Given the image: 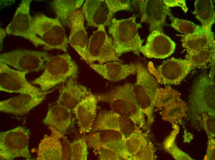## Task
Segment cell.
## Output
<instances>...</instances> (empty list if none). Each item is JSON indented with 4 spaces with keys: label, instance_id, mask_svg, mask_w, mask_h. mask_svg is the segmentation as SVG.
<instances>
[{
    "label": "cell",
    "instance_id": "cell-1",
    "mask_svg": "<svg viewBox=\"0 0 215 160\" xmlns=\"http://www.w3.org/2000/svg\"><path fill=\"white\" fill-rule=\"evenodd\" d=\"M96 96L98 101L109 104L112 111L130 118L140 128L146 129L145 114L137 102L132 84L126 83Z\"/></svg>",
    "mask_w": 215,
    "mask_h": 160
},
{
    "label": "cell",
    "instance_id": "cell-2",
    "mask_svg": "<svg viewBox=\"0 0 215 160\" xmlns=\"http://www.w3.org/2000/svg\"><path fill=\"white\" fill-rule=\"evenodd\" d=\"M136 16L127 18H113L108 33L113 41V47L119 57L124 53L132 52L139 55L144 42L139 34L141 24L136 22Z\"/></svg>",
    "mask_w": 215,
    "mask_h": 160
},
{
    "label": "cell",
    "instance_id": "cell-3",
    "mask_svg": "<svg viewBox=\"0 0 215 160\" xmlns=\"http://www.w3.org/2000/svg\"><path fill=\"white\" fill-rule=\"evenodd\" d=\"M44 71L30 83L38 85L43 92L48 91L70 78H77V65L68 53L50 57L46 62Z\"/></svg>",
    "mask_w": 215,
    "mask_h": 160
},
{
    "label": "cell",
    "instance_id": "cell-4",
    "mask_svg": "<svg viewBox=\"0 0 215 160\" xmlns=\"http://www.w3.org/2000/svg\"><path fill=\"white\" fill-rule=\"evenodd\" d=\"M31 22L34 32L44 42V50L57 49L67 52L68 38L63 25L57 18L40 14L31 17Z\"/></svg>",
    "mask_w": 215,
    "mask_h": 160
},
{
    "label": "cell",
    "instance_id": "cell-5",
    "mask_svg": "<svg viewBox=\"0 0 215 160\" xmlns=\"http://www.w3.org/2000/svg\"><path fill=\"white\" fill-rule=\"evenodd\" d=\"M136 82L133 91L137 102L150 124L153 119L154 98L159 88L157 81L148 70L140 63H137Z\"/></svg>",
    "mask_w": 215,
    "mask_h": 160
},
{
    "label": "cell",
    "instance_id": "cell-6",
    "mask_svg": "<svg viewBox=\"0 0 215 160\" xmlns=\"http://www.w3.org/2000/svg\"><path fill=\"white\" fill-rule=\"evenodd\" d=\"M29 137V130L21 126L0 132V160H13L19 157L31 160Z\"/></svg>",
    "mask_w": 215,
    "mask_h": 160
},
{
    "label": "cell",
    "instance_id": "cell-7",
    "mask_svg": "<svg viewBox=\"0 0 215 160\" xmlns=\"http://www.w3.org/2000/svg\"><path fill=\"white\" fill-rule=\"evenodd\" d=\"M87 51L88 64L95 61L100 64L112 61L123 62L115 53L112 39L103 25L99 26L90 37Z\"/></svg>",
    "mask_w": 215,
    "mask_h": 160
},
{
    "label": "cell",
    "instance_id": "cell-8",
    "mask_svg": "<svg viewBox=\"0 0 215 160\" xmlns=\"http://www.w3.org/2000/svg\"><path fill=\"white\" fill-rule=\"evenodd\" d=\"M50 57L44 51L17 50L1 54L0 62L20 70L36 72L44 69Z\"/></svg>",
    "mask_w": 215,
    "mask_h": 160
},
{
    "label": "cell",
    "instance_id": "cell-9",
    "mask_svg": "<svg viewBox=\"0 0 215 160\" xmlns=\"http://www.w3.org/2000/svg\"><path fill=\"white\" fill-rule=\"evenodd\" d=\"M193 69L187 60L174 58L164 61L156 68L151 62L148 64V70L157 82L165 85L179 84Z\"/></svg>",
    "mask_w": 215,
    "mask_h": 160
},
{
    "label": "cell",
    "instance_id": "cell-10",
    "mask_svg": "<svg viewBox=\"0 0 215 160\" xmlns=\"http://www.w3.org/2000/svg\"><path fill=\"white\" fill-rule=\"evenodd\" d=\"M28 71L16 70L0 62V91L34 95H46L52 91L43 92L40 88L28 82L26 78Z\"/></svg>",
    "mask_w": 215,
    "mask_h": 160
},
{
    "label": "cell",
    "instance_id": "cell-11",
    "mask_svg": "<svg viewBox=\"0 0 215 160\" xmlns=\"http://www.w3.org/2000/svg\"><path fill=\"white\" fill-rule=\"evenodd\" d=\"M51 135H45L38 146L37 160H71L70 143L54 128L48 127Z\"/></svg>",
    "mask_w": 215,
    "mask_h": 160
},
{
    "label": "cell",
    "instance_id": "cell-12",
    "mask_svg": "<svg viewBox=\"0 0 215 160\" xmlns=\"http://www.w3.org/2000/svg\"><path fill=\"white\" fill-rule=\"evenodd\" d=\"M31 0L21 1L11 22L6 30L9 34L21 36L28 40L36 47L45 45L44 42L34 32L29 14Z\"/></svg>",
    "mask_w": 215,
    "mask_h": 160
},
{
    "label": "cell",
    "instance_id": "cell-13",
    "mask_svg": "<svg viewBox=\"0 0 215 160\" xmlns=\"http://www.w3.org/2000/svg\"><path fill=\"white\" fill-rule=\"evenodd\" d=\"M141 14V22L149 26L150 32L154 30L162 31L167 16L172 15L170 8L164 0H137Z\"/></svg>",
    "mask_w": 215,
    "mask_h": 160
},
{
    "label": "cell",
    "instance_id": "cell-14",
    "mask_svg": "<svg viewBox=\"0 0 215 160\" xmlns=\"http://www.w3.org/2000/svg\"><path fill=\"white\" fill-rule=\"evenodd\" d=\"M191 102L192 108L196 111L214 113L215 83L208 76L202 75L194 83Z\"/></svg>",
    "mask_w": 215,
    "mask_h": 160
},
{
    "label": "cell",
    "instance_id": "cell-15",
    "mask_svg": "<svg viewBox=\"0 0 215 160\" xmlns=\"http://www.w3.org/2000/svg\"><path fill=\"white\" fill-rule=\"evenodd\" d=\"M140 129L130 118L112 110H105L99 114L92 129L93 132L104 130L117 131L126 138Z\"/></svg>",
    "mask_w": 215,
    "mask_h": 160
},
{
    "label": "cell",
    "instance_id": "cell-16",
    "mask_svg": "<svg viewBox=\"0 0 215 160\" xmlns=\"http://www.w3.org/2000/svg\"><path fill=\"white\" fill-rule=\"evenodd\" d=\"M175 42L162 32L153 30L148 35L145 44L140 49V52L149 58L164 59L175 51Z\"/></svg>",
    "mask_w": 215,
    "mask_h": 160
},
{
    "label": "cell",
    "instance_id": "cell-17",
    "mask_svg": "<svg viewBox=\"0 0 215 160\" xmlns=\"http://www.w3.org/2000/svg\"><path fill=\"white\" fill-rule=\"evenodd\" d=\"M85 19L82 9L77 10L70 16V31L68 40L71 46L87 63L88 40L84 26Z\"/></svg>",
    "mask_w": 215,
    "mask_h": 160
},
{
    "label": "cell",
    "instance_id": "cell-18",
    "mask_svg": "<svg viewBox=\"0 0 215 160\" xmlns=\"http://www.w3.org/2000/svg\"><path fill=\"white\" fill-rule=\"evenodd\" d=\"M85 138L88 146L94 150L102 148L112 151L123 158V142L126 138L120 132L104 130L94 132Z\"/></svg>",
    "mask_w": 215,
    "mask_h": 160
},
{
    "label": "cell",
    "instance_id": "cell-19",
    "mask_svg": "<svg viewBox=\"0 0 215 160\" xmlns=\"http://www.w3.org/2000/svg\"><path fill=\"white\" fill-rule=\"evenodd\" d=\"M98 102L96 95L91 93L83 98L72 110L80 134L88 133L92 129L96 115Z\"/></svg>",
    "mask_w": 215,
    "mask_h": 160
},
{
    "label": "cell",
    "instance_id": "cell-20",
    "mask_svg": "<svg viewBox=\"0 0 215 160\" xmlns=\"http://www.w3.org/2000/svg\"><path fill=\"white\" fill-rule=\"evenodd\" d=\"M87 26H109L113 15L109 12L105 0H86L82 8Z\"/></svg>",
    "mask_w": 215,
    "mask_h": 160
},
{
    "label": "cell",
    "instance_id": "cell-21",
    "mask_svg": "<svg viewBox=\"0 0 215 160\" xmlns=\"http://www.w3.org/2000/svg\"><path fill=\"white\" fill-rule=\"evenodd\" d=\"M90 66L104 78L112 82L124 80L129 76L136 74L137 63L124 64L118 61H112L102 64L92 63Z\"/></svg>",
    "mask_w": 215,
    "mask_h": 160
},
{
    "label": "cell",
    "instance_id": "cell-22",
    "mask_svg": "<svg viewBox=\"0 0 215 160\" xmlns=\"http://www.w3.org/2000/svg\"><path fill=\"white\" fill-rule=\"evenodd\" d=\"M46 95L21 94L1 101L0 110L17 115H24L40 103Z\"/></svg>",
    "mask_w": 215,
    "mask_h": 160
},
{
    "label": "cell",
    "instance_id": "cell-23",
    "mask_svg": "<svg viewBox=\"0 0 215 160\" xmlns=\"http://www.w3.org/2000/svg\"><path fill=\"white\" fill-rule=\"evenodd\" d=\"M91 93L85 86L70 78L60 90L57 103L66 107L71 111L80 101Z\"/></svg>",
    "mask_w": 215,
    "mask_h": 160
},
{
    "label": "cell",
    "instance_id": "cell-24",
    "mask_svg": "<svg viewBox=\"0 0 215 160\" xmlns=\"http://www.w3.org/2000/svg\"><path fill=\"white\" fill-rule=\"evenodd\" d=\"M43 122L64 134L72 122L71 111L64 106L57 103L49 108Z\"/></svg>",
    "mask_w": 215,
    "mask_h": 160
},
{
    "label": "cell",
    "instance_id": "cell-25",
    "mask_svg": "<svg viewBox=\"0 0 215 160\" xmlns=\"http://www.w3.org/2000/svg\"><path fill=\"white\" fill-rule=\"evenodd\" d=\"M181 37L182 47L187 51L204 48L215 50V41L214 33L204 31L195 34H177Z\"/></svg>",
    "mask_w": 215,
    "mask_h": 160
},
{
    "label": "cell",
    "instance_id": "cell-26",
    "mask_svg": "<svg viewBox=\"0 0 215 160\" xmlns=\"http://www.w3.org/2000/svg\"><path fill=\"white\" fill-rule=\"evenodd\" d=\"M193 14L201 24L203 30L210 31L215 23V12L213 2L210 0H197L194 3Z\"/></svg>",
    "mask_w": 215,
    "mask_h": 160
},
{
    "label": "cell",
    "instance_id": "cell-27",
    "mask_svg": "<svg viewBox=\"0 0 215 160\" xmlns=\"http://www.w3.org/2000/svg\"><path fill=\"white\" fill-rule=\"evenodd\" d=\"M84 0H55L51 3L52 6L57 16L62 25L70 28V16L79 9Z\"/></svg>",
    "mask_w": 215,
    "mask_h": 160
},
{
    "label": "cell",
    "instance_id": "cell-28",
    "mask_svg": "<svg viewBox=\"0 0 215 160\" xmlns=\"http://www.w3.org/2000/svg\"><path fill=\"white\" fill-rule=\"evenodd\" d=\"M147 143L141 130L134 132L125 138L123 144V159L131 160V158Z\"/></svg>",
    "mask_w": 215,
    "mask_h": 160
},
{
    "label": "cell",
    "instance_id": "cell-29",
    "mask_svg": "<svg viewBox=\"0 0 215 160\" xmlns=\"http://www.w3.org/2000/svg\"><path fill=\"white\" fill-rule=\"evenodd\" d=\"M215 50L204 48L187 51L185 59L191 64L194 69L205 67L210 63Z\"/></svg>",
    "mask_w": 215,
    "mask_h": 160
},
{
    "label": "cell",
    "instance_id": "cell-30",
    "mask_svg": "<svg viewBox=\"0 0 215 160\" xmlns=\"http://www.w3.org/2000/svg\"><path fill=\"white\" fill-rule=\"evenodd\" d=\"M163 108L162 117L164 119L169 121L176 122L180 119L187 110L186 103L180 98L170 103Z\"/></svg>",
    "mask_w": 215,
    "mask_h": 160
},
{
    "label": "cell",
    "instance_id": "cell-31",
    "mask_svg": "<svg viewBox=\"0 0 215 160\" xmlns=\"http://www.w3.org/2000/svg\"><path fill=\"white\" fill-rule=\"evenodd\" d=\"M180 99L179 93L171 87H159L154 98V106L158 108H163L170 103Z\"/></svg>",
    "mask_w": 215,
    "mask_h": 160
},
{
    "label": "cell",
    "instance_id": "cell-32",
    "mask_svg": "<svg viewBox=\"0 0 215 160\" xmlns=\"http://www.w3.org/2000/svg\"><path fill=\"white\" fill-rule=\"evenodd\" d=\"M169 17L171 22L170 26L183 34H197L205 31L201 26L190 21L175 18L172 14Z\"/></svg>",
    "mask_w": 215,
    "mask_h": 160
},
{
    "label": "cell",
    "instance_id": "cell-33",
    "mask_svg": "<svg viewBox=\"0 0 215 160\" xmlns=\"http://www.w3.org/2000/svg\"><path fill=\"white\" fill-rule=\"evenodd\" d=\"M88 147L85 137L78 139L70 143L71 160H87Z\"/></svg>",
    "mask_w": 215,
    "mask_h": 160
},
{
    "label": "cell",
    "instance_id": "cell-34",
    "mask_svg": "<svg viewBox=\"0 0 215 160\" xmlns=\"http://www.w3.org/2000/svg\"><path fill=\"white\" fill-rule=\"evenodd\" d=\"M110 13L112 15L121 10H129L131 2L129 0H105Z\"/></svg>",
    "mask_w": 215,
    "mask_h": 160
},
{
    "label": "cell",
    "instance_id": "cell-35",
    "mask_svg": "<svg viewBox=\"0 0 215 160\" xmlns=\"http://www.w3.org/2000/svg\"><path fill=\"white\" fill-rule=\"evenodd\" d=\"M154 158L153 149L151 144L148 143L131 158V160H152Z\"/></svg>",
    "mask_w": 215,
    "mask_h": 160
},
{
    "label": "cell",
    "instance_id": "cell-36",
    "mask_svg": "<svg viewBox=\"0 0 215 160\" xmlns=\"http://www.w3.org/2000/svg\"><path fill=\"white\" fill-rule=\"evenodd\" d=\"M94 150L98 154L100 160H122L119 154L112 151L102 148H97Z\"/></svg>",
    "mask_w": 215,
    "mask_h": 160
},
{
    "label": "cell",
    "instance_id": "cell-37",
    "mask_svg": "<svg viewBox=\"0 0 215 160\" xmlns=\"http://www.w3.org/2000/svg\"><path fill=\"white\" fill-rule=\"evenodd\" d=\"M167 5L170 8L177 6L180 7L186 13L188 10L186 1L184 0H164Z\"/></svg>",
    "mask_w": 215,
    "mask_h": 160
},
{
    "label": "cell",
    "instance_id": "cell-38",
    "mask_svg": "<svg viewBox=\"0 0 215 160\" xmlns=\"http://www.w3.org/2000/svg\"><path fill=\"white\" fill-rule=\"evenodd\" d=\"M211 66L209 77L215 83V54L212 58L211 62Z\"/></svg>",
    "mask_w": 215,
    "mask_h": 160
},
{
    "label": "cell",
    "instance_id": "cell-39",
    "mask_svg": "<svg viewBox=\"0 0 215 160\" xmlns=\"http://www.w3.org/2000/svg\"><path fill=\"white\" fill-rule=\"evenodd\" d=\"M6 30L1 28H0V49L2 47V42L3 38L6 35Z\"/></svg>",
    "mask_w": 215,
    "mask_h": 160
}]
</instances>
